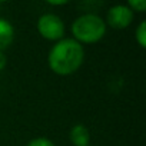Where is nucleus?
<instances>
[{
  "instance_id": "obj_9",
  "label": "nucleus",
  "mask_w": 146,
  "mask_h": 146,
  "mask_svg": "<svg viewBox=\"0 0 146 146\" xmlns=\"http://www.w3.org/2000/svg\"><path fill=\"white\" fill-rule=\"evenodd\" d=\"M27 146H56V145L47 137H35L27 143Z\"/></svg>"
},
{
  "instance_id": "obj_2",
  "label": "nucleus",
  "mask_w": 146,
  "mask_h": 146,
  "mask_svg": "<svg viewBox=\"0 0 146 146\" xmlns=\"http://www.w3.org/2000/svg\"><path fill=\"white\" fill-rule=\"evenodd\" d=\"M72 33L75 40L80 44L96 43L106 35V23L95 13H85L72 23Z\"/></svg>"
},
{
  "instance_id": "obj_4",
  "label": "nucleus",
  "mask_w": 146,
  "mask_h": 146,
  "mask_svg": "<svg viewBox=\"0 0 146 146\" xmlns=\"http://www.w3.org/2000/svg\"><path fill=\"white\" fill-rule=\"evenodd\" d=\"M135 13L126 5H116L108 12V25L113 29H126L133 22Z\"/></svg>"
},
{
  "instance_id": "obj_5",
  "label": "nucleus",
  "mask_w": 146,
  "mask_h": 146,
  "mask_svg": "<svg viewBox=\"0 0 146 146\" xmlns=\"http://www.w3.org/2000/svg\"><path fill=\"white\" fill-rule=\"evenodd\" d=\"M70 142L75 146H89L90 140V132L85 125H75L69 133Z\"/></svg>"
},
{
  "instance_id": "obj_11",
  "label": "nucleus",
  "mask_w": 146,
  "mask_h": 146,
  "mask_svg": "<svg viewBox=\"0 0 146 146\" xmlns=\"http://www.w3.org/2000/svg\"><path fill=\"white\" fill-rule=\"evenodd\" d=\"M66 3H67L66 0H63V2H49V5H52V6H63Z\"/></svg>"
},
{
  "instance_id": "obj_7",
  "label": "nucleus",
  "mask_w": 146,
  "mask_h": 146,
  "mask_svg": "<svg viewBox=\"0 0 146 146\" xmlns=\"http://www.w3.org/2000/svg\"><path fill=\"white\" fill-rule=\"evenodd\" d=\"M135 37H136L137 44L142 49H145L146 47V22L145 20H142L139 23V26L136 29V33H135Z\"/></svg>"
},
{
  "instance_id": "obj_6",
  "label": "nucleus",
  "mask_w": 146,
  "mask_h": 146,
  "mask_svg": "<svg viewBox=\"0 0 146 146\" xmlns=\"http://www.w3.org/2000/svg\"><path fill=\"white\" fill-rule=\"evenodd\" d=\"M15 39V27L6 19H0V52L10 47Z\"/></svg>"
},
{
  "instance_id": "obj_3",
  "label": "nucleus",
  "mask_w": 146,
  "mask_h": 146,
  "mask_svg": "<svg viewBox=\"0 0 146 146\" xmlns=\"http://www.w3.org/2000/svg\"><path fill=\"white\" fill-rule=\"evenodd\" d=\"M37 32L46 40L59 42L64 35V23L57 15L46 13L42 15L37 20Z\"/></svg>"
},
{
  "instance_id": "obj_8",
  "label": "nucleus",
  "mask_w": 146,
  "mask_h": 146,
  "mask_svg": "<svg viewBox=\"0 0 146 146\" xmlns=\"http://www.w3.org/2000/svg\"><path fill=\"white\" fill-rule=\"evenodd\" d=\"M126 6L133 13L135 12H145V9H146V0H130Z\"/></svg>"
},
{
  "instance_id": "obj_10",
  "label": "nucleus",
  "mask_w": 146,
  "mask_h": 146,
  "mask_svg": "<svg viewBox=\"0 0 146 146\" xmlns=\"http://www.w3.org/2000/svg\"><path fill=\"white\" fill-rule=\"evenodd\" d=\"M6 63H7V57H6L5 52H0V72L6 67Z\"/></svg>"
},
{
  "instance_id": "obj_1",
  "label": "nucleus",
  "mask_w": 146,
  "mask_h": 146,
  "mask_svg": "<svg viewBox=\"0 0 146 146\" xmlns=\"http://www.w3.org/2000/svg\"><path fill=\"white\" fill-rule=\"evenodd\" d=\"M85 49L75 39H62L49 52V67L60 76L75 73L83 63Z\"/></svg>"
}]
</instances>
